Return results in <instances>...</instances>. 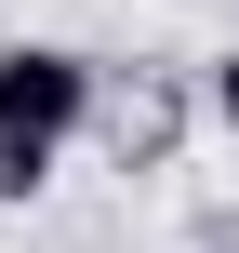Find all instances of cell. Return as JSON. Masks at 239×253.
Wrapping results in <instances>:
<instances>
[{"mask_svg": "<svg viewBox=\"0 0 239 253\" xmlns=\"http://www.w3.org/2000/svg\"><path fill=\"white\" fill-rule=\"evenodd\" d=\"M93 107H106V67H93V53H67V40H0V133L67 147Z\"/></svg>", "mask_w": 239, "mask_h": 253, "instance_id": "obj_1", "label": "cell"}, {"mask_svg": "<svg viewBox=\"0 0 239 253\" xmlns=\"http://www.w3.org/2000/svg\"><path fill=\"white\" fill-rule=\"evenodd\" d=\"M53 160H67V147H40V133H0V200H40V187H53Z\"/></svg>", "mask_w": 239, "mask_h": 253, "instance_id": "obj_2", "label": "cell"}, {"mask_svg": "<svg viewBox=\"0 0 239 253\" xmlns=\"http://www.w3.org/2000/svg\"><path fill=\"white\" fill-rule=\"evenodd\" d=\"M200 107H213V120L239 133V53H213V80H200Z\"/></svg>", "mask_w": 239, "mask_h": 253, "instance_id": "obj_3", "label": "cell"}]
</instances>
